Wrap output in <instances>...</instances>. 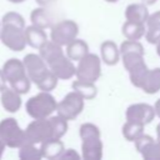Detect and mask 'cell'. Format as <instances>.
<instances>
[{"label": "cell", "instance_id": "60d3db41", "mask_svg": "<svg viewBox=\"0 0 160 160\" xmlns=\"http://www.w3.org/2000/svg\"><path fill=\"white\" fill-rule=\"evenodd\" d=\"M105 1H108V2H116V1H119V0H105Z\"/></svg>", "mask_w": 160, "mask_h": 160}, {"label": "cell", "instance_id": "d4e9b609", "mask_svg": "<svg viewBox=\"0 0 160 160\" xmlns=\"http://www.w3.org/2000/svg\"><path fill=\"white\" fill-rule=\"evenodd\" d=\"M144 124L126 120V122L122 125V136L128 141H135L141 134H144Z\"/></svg>", "mask_w": 160, "mask_h": 160}, {"label": "cell", "instance_id": "2e32d148", "mask_svg": "<svg viewBox=\"0 0 160 160\" xmlns=\"http://www.w3.org/2000/svg\"><path fill=\"white\" fill-rule=\"evenodd\" d=\"M25 38H26V42L28 45H30L34 49H40L46 41H48V35L45 32L44 29L35 26V25H30L25 28Z\"/></svg>", "mask_w": 160, "mask_h": 160}, {"label": "cell", "instance_id": "52a82bcc", "mask_svg": "<svg viewBox=\"0 0 160 160\" xmlns=\"http://www.w3.org/2000/svg\"><path fill=\"white\" fill-rule=\"evenodd\" d=\"M85 99L75 90L68 92L61 101L58 102L56 112L65 120H74L84 110Z\"/></svg>", "mask_w": 160, "mask_h": 160}, {"label": "cell", "instance_id": "5b68a950", "mask_svg": "<svg viewBox=\"0 0 160 160\" xmlns=\"http://www.w3.org/2000/svg\"><path fill=\"white\" fill-rule=\"evenodd\" d=\"M52 138H56V134L51 116L44 119H34L25 129V142L28 141L40 145L42 141Z\"/></svg>", "mask_w": 160, "mask_h": 160}, {"label": "cell", "instance_id": "8fae6325", "mask_svg": "<svg viewBox=\"0 0 160 160\" xmlns=\"http://www.w3.org/2000/svg\"><path fill=\"white\" fill-rule=\"evenodd\" d=\"M24 65L26 69V74L32 82H38L50 69L46 61L40 56V54H28L24 58Z\"/></svg>", "mask_w": 160, "mask_h": 160}, {"label": "cell", "instance_id": "9a60e30c", "mask_svg": "<svg viewBox=\"0 0 160 160\" xmlns=\"http://www.w3.org/2000/svg\"><path fill=\"white\" fill-rule=\"evenodd\" d=\"M1 105L9 112H16L21 108V94L15 91L11 86L1 91Z\"/></svg>", "mask_w": 160, "mask_h": 160}, {"label": "cell", "instance_id": "1f68e13d", "mask_svg": "<svg viewBox=\"0 0 160 160\" xmlns=\"http://www.w3.org/2000/svg\"><path fill=\"white\" fill-rule=\"evenodd\" d=\"M146 25L148 26H160V10L149 15V19L146 21Z\"/></svg>", "mask_w": 160, "mask_h": 160}, {"label": "cell", "instance_id": "f35d334b", "mask_svg": "<svg viewBox=\"0 0 160 160\" xmlns=\"http://www.w3.org/2000/svg\"><path fill=\"white\" fill-rule=\"evenodd\" d=\"M156 54L160 56V41L156 44Z\"/></svg>", "mask_w": 160, "mask_h": 160}, {"label": "cell", "instance_id": "6da1fadb", "mask_svg": "<svg viewBox=\"0 0 160 160\" xmlns=\"http://www.w3.org/2000/svg\"><path fill=\"white\" fill-rule=\"evenodd\" d=\"M1 42L12 51H21L28 45L25 38V20L16 11L4 14L1 19Z\"/></svg>", "mask_w": 160, "mask_h": 160}, {"label": "cell", "instance_id": "e575fe53", "mask_svg": "<svg viewBox=\"0 0 160 160\" xmlns=\"http://www.w3.org/2000/svg\"><path fill=\"white\" fill-rule=\"evenodd\" d=\"M40 6H46V5H49V4H51V2H54L55 0H35Z\"/></svg>", "mask_w": 160, "mask_h": 160}, {"label": "cell", "instance_id": "5bb4252c", "mask_svg": "<svg viewBox=\"0 0 160 160\" xmlns=\"http://www.w3.org/2000/svg\"><path fill=\"white\" fill-rule=\"evenodd\" d=\"M40 150H41V155L44 159L55 160V159H59L61 156V154L65 150V146L60 139L52 138V139L42 141L40 144Z\"/></svg>", "mask_w": 160, "mask_h": 160}, {"label": "cell", "instance_id": "3957f363", "mask_svg": "<svg viewBox=\"0 0 160 160\" xmlns=\"http://www.w3.org/2000/svg\"><path fill=\"white\" fill-rule=\"evenodd\" d=\"M2 71L10 86L19 94H26L30 90L31 80L26 74V69L22 60L9 59L2 65Z\"/></svg>", "mask_w": 160, "mask_h": 160}, {"label": "cell", "instance_id": "836d02e7", "mask_svg": "<svg viewBox=\"0 0 160 160\" xmlns=\"http://www.w3.org/2000/svg\"><path fill=\"white\" fill-rule=\"evenodd\" d=\"M154 109H155V115H156L158 118H160V99H158V100L155 101Z\"/></svg>", "mask_w": 160, "mask_h": 160}, {"label": "cell", "instance_id": "277c9868", "mask_svg": "<svg viewBox=\"0 0 160 160\" xmlns=\"http://www.w3.org/2000/svg\"><path fill=\"white\" fill-rule=\"evenodd\" d=\"M56 108L58 102L50 91H41L31 96L25 104V110L32 119L49 118L56 111Z\"/></svg>", "mask_w": 160, "mask_h": 160}, {"label": "cell", "instance_id": "83f0119b", "mask_svg": "<svg viewBox=\"0 0 160 160\" xmlns=\"http://www.w3.org/2000/svg\"><path fill=\"white\" fill-rule=\"evenodd\" d=\"M58 78H56V75L51 71V70H49L35 85L41 90V91H51V90H54L55 88H56V85H58Z\"/></svg>", "mask_w": 160, "mask_h": 160}, {"label": "cell", "instance_id": "74e56055", "mask_svg": "<svg viewBox=\"0 0 160 160\" xmlns=\"http://www.w3.org/2000/svg\"><path fill=\"white\" fill-rule=\"evenodd\" d=\"M156 138L160 139V122H159L158 126H156Z\"/></svg>", "mask_w": 160, "mask_h": 160}, {"label": "cell", "instance_id": "8992f818", "mask_svg": "<svg viewBox=\"0 0 160 160\" xmlns=\"http://www.w3.org/2000/svg\"><path fill=\"white\" fill-rule=\"evenodd\" d=\"M0 139L8 148L19 149L25 142V130L14 118H6L0 121Z\"/></svg>", "mask_w": 160, "mask_h": 160}, {"label": "cell", "instance_id": "7a4b0ae2", "mask_svg": "<svg viewBox=\"0 0 160 160\" xmlns=\"http://www.w3.org/2000/svg\"><path fill=\"white\" fill-rule=\"evenodd\" d=\"M81 138V158L85 160H101L102 141L99 128L92 122H84L79 130Z\"/></svg>", "mask_w": 160, "mask_h": 160}, {"label": "cell", "instance_id": "d590c367", "mask_svg": "<svg viewBox=\"0 0 160 160\" xmlns=\"http://www.w3.org/2000/svg\"><path fill=\"white\" fill-rule=\"evenodd\" d=\"M5 146H6V145H5L4 141L0 139V158L2 156V152H4V150H5Z\"/></svg>", "mask_w": 160, "mask_h": 160}, {"label": "cell", "instance_id": "d6986e66", "mask_svg": "<svg viewBox=\"0 0 160 160\" xmlns=\"http://www.w3.org/2000/svg\"><path fill=\"white\" fill-rule=\"evenodd\" d=\"M149 10L146 8V4H130L128 5V8L125 9V18L129 21H135V22H140V24H146L148 19H149Z\"/></svg>", "mask_w": 160, "mask_h": 160}, {"label": "cell", "instance_id": "7c38bea8", "mask_svg": "<svg viewBox=\"0 0 160 160\" xmlns=\"http://www.w3.org/2000/svg\"><path fill=\"white\" fill-rule=\"evenodd\" d=\"M126 120H131V121H136V122H141L144 125L151 122L155 118V109L154 106L145 104V102H136L130 105L126 109L125 112Z\"/></svg>", "mask_w": 160, "mask_h": 160}, {"label": "cell", "instance_id": "e0dca14e", "mask_svg": "<svg viewBox=\"0 0 160 160\" xmlns=\"http://www.w3.org/2000/svg\"><path fill=\"white\" fill-rule=\"evenodd\" d=\"M100 54H101V60L106 64V65H116L118 61L120 60V48H118V45L111 41V40H105L101 46H100Z\"/></svg>", "mask_w": 160, "mask_h": 160}, {"label": "cell", "instance_id": "603a6c76", "mask_svg": "<svg viewBox=\"0 0 160 160\" xmlns=\"http://www.w3.org/2000/svg\"><path fill=\"white\" fill-rule=\"evenodd\" d=\"M71 86H72V90L78 91L85 100H91L98 94V89L95 86V82L92 81H85V80L76 79L75 81H72Z\"/></svg>", "mask_w": 160, "mask_h": 160}, {"label": "cell", "instance_id": "ffe728a7", "mask_svg": "<svg viewBox=\"0 0 160 160\" xmlns=\"http://www.w3.org/2000/svg\"><path fill=\"white\" fill-rule=\"evenodd\" d=\"M89 52V45L81 39L72 40L69 45H66V56H69L71 60L79 61L81 58H84Z\"/></svg>", "mask_w": 160, "mask_h": 160}, {"label": "cell", "instance_id": "9c48e42d", "mask_svg": "<svg viewBox=\"0 0 160 160\" xmlns=\"http://www.w3.org/2000/svg\"><path fill=\"white\" fill-rule=\"evenodd\" d=\"M78 34L79 25L74 20H61L51 26L50 40L61 46H66L78 38Z\"/></svg>", "mask_w": 160, "mask_h": 160}, {"label": "cell", "instance_id": "ab89813d", "mask_svg": "<svg viewBox=\"0 0 160 160\" xmlns=\"http://www.w3.org/2000/svg\"><path fill=\"white\" fill-rule=\"evenodd\" d=\"M10 2H14V4H20V2H22V1H25V0H9Z\"/></svg>", "mask_w": 160, "mask_h": 160}, {"label": "cell", "instance_id": "d6a6232c", "mask_svg": "<svg viewBox=\"0 0 160 160\" xmlns=\"http://www.w3.org/2000/svg\"><path fill=\"white\" fill-rule=\"evenodd\" d=\"M6 82H8V80L5 78V74H4L2 69H0V92L6 88Z\"/></svg>", "mask_w": 160, "mask_h": 160}, {"label": "cell", "instance_id": "7402d4cb", "mask_svg": "<svg viewBox=\"0 0 160 160\" xmlns=\"http://www.w3.org/2000/svg\"><path fill=\"white\" fill-rule=\"evenodd\" d=\"M141 90L146 94H156L160 90V68L150 69L145 81L141 86Z\"/></svg>", "mask_w": 160, "mask_h": 160}, {"label": "cell", "instance_id": "44dd1931", "mask_svg": "<svg viewBox=\"0 0 160 160\" xmlns=\"http://www.w3.org/2000/svg\"><path fill=\"white\" fill-rule=\"evenodd\" d=\"M146 29L145 24L135 22V21H129L126 20L122 25V35L125 39L129 40H140L142 36H145Z\"/></svg>", "mask_w": 160, "mask_h": 160}, {"label": "cell", "instance_id": "f546056e", "mask_svg": "<svg viewBox=\"0 0 160 160\" xmlns=\"http://www.w3.org/2000/svg\"><path fill=\"white\" fill-rule=\"evenodd\" d=\"M145 39L149 44L156 45L160 41V26H148L145 32Z\"/></svg>", "mask_w": 160, "mask_h": 160}, {"label": "cell", "instance_id": "4fadbf2b", "mask_svg": "<svg viewBox=\"0 0 160 160\" xmlns=\"http://www.w3.org/2000/svg\"><path fill=\"white\" fill-rule=\"evenodd\" d=\"M49 69L56 75L59 80H68L76 75V68L69 56H61L49 65Z\"/></svg>", "mask_w": 160, "mask_h": 160}, {"label": "cell", "instance_id": "ba28073f", "mask_svg": "<svg viewBox=\"0 0 160 160\" xmlns=\"http://www.w3.org/2000/svg\"><path fill=\"white\" fill-rule=\"evenodd\" d=\"M101 75V60L96 54L88 52L78 61L76 79L95 82Z\"/></svg>", "mask_w": 160, "mask_h": 160}, {"label": "cell", "instance_id": "4316f807", "mask_svg": "<svg viewBox=\"0 0 160 160\" xmlns=\"http://www.w3.org/2000/svg\"><path fill=\"white\" fill-rule=\"evenodd\" d=\"M38 144L34 142H24L19 148V158L21 160H40L42 159L40 146H36Z\"/></svg>", "mask_w": 160, "mask_h": 160}, {"label": "cell", "instance_id": "f1b7e54d", "mask_svg": "<svg viewBox=\"0 0 160 160\" xmlns=\"http://www.w3.org/2000/svg\"><path fill=\"white\" fill-rule=\"evenodd\" d=\"M140 52V54H145L144 51V46L141 45V42L139 40H129L126 39L125 41L121 42L120 45V54H125V52Z\"/></svg>", "mask_w": 160, "mask_h": 160}, {"label": "cell", "instance_id": "484cf974", "mask_svg": "<svg viewBox=\"0 0 160 160\" xmlns=\"http://www.w3.org/2000/svg\"><path fill=\"white\" fill-rule=\"evenodd\" d=\"M149 70H150V69L148 68V65L145 64V61L141 62V64H139V65H136V66H134L132 69H130L128 72H129L131 84H132L135 88L141 89V86H142V84H144V81H145V78H146Z\"/></svg>", "mask_w": 160, "mask_h": 160}, {"label": "cell", "instance_id": "30bf717a", "mask_svg": "<svg viewBox=\"0 0 160 160\" xmlns=\"http://www.w3.org/2000/svg\"><path fill=\"white\" fill-rule=\"evenodd\" d=\"M134 144L145 160H160V139L156 138L155 140L148 134H141Z\"/></svg>", "mask_w": 160, "mask_h": 160}, {"label": "cell", "instance_id": "b9f144b4", "mask_svg": "<svg viewBox=\"0 0 160 160\" xmlns=\"http://www.w3.org/2000/svg\"><path fill=\"white\" fill-rule=\"evenodd\" d=\"M0 35H1V22H0Z\"/></svg>", "mask_w": 160, "mask_h": 160}, {"label": "cell", "instance_id": "8d00e7d4", "mask_svg": "<svg viewBox=\"0 0 160 160\" xmlns=\"http://www.w3.org/2000/svg\"><path fill=\"white\" fill-rule=\"evenodd\" d=\"M158 0H142V2L144 4H146V5H152V4H155Z\"/></svg>", "mask_w": 160, "mask_h": 160}, {"label": "cell", "instance_id": "ac0fdd59", "mask_svg": "<svg viewBox=\"0 0 160 160\" xmlns=\"http://www.w3.org/2000/svg\"><path fill=\"white\" fill-rule=\"evenodd\" d=\"M39 54L40 56L46 61L48 66L50 64H52L54 61H56L59 58L64 56V50H62V46L54 42L52 40H48L40 49H39Z\"/></svg>", "mask_w": 160, "mask_h": 160}, {"label": "cell", "instance_id": "4dcf8cb0", "mask_svg": "<svg viewBox=\"0 0 160 160\" xmlns=\"http://www.w3.org/2000/svg\"><path fill=\"white\" fill-rule=\"evenodd\" d=\"M59 159L60 160H79L81 159V155H79L74 149H65Z\"/></svg>", "mask_w": 160, "mask_h": 160}, {"label": "cell", "instance_id": "cb8c5ba5", "mask_svg": "<svg viewBox=\"0 0 160 160\" xmlns=\"http://www.w3.org/2000/svg\"><path fill=\"white\" fill-rule=\"evenodd\" d=\"M30 20H31V24L35 25V26H39L41 29H49L51 28V18L48 12V10L45 8H36L31 11L30 14Z\"/></svg>", "mask_w": 160, "mask_h": 160}]
</instances>
